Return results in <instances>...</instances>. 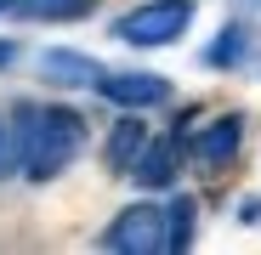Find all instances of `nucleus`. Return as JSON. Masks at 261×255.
I'll return each mask as SVG.
<instances>
[{"label": "nucleus", "instance_id": "nucleus-16", "mask_svg": "<svg viewBox=\"0 0 261 255\" xmlns=\"http://www.w3.org/2000/svg\"><path fill=\"white\" fill-rule=\"evenodd\" d=\"M244 6H261V0H244Z\"/></svg>", "mask_w": 261, "mask_h": 255}, {"label": "nucleus", "instance_id": "nucleus-6", "mask_svg": "<svg viewBox=\"0 0 261 255\" xmlns=\"http://www.w3.org/2000/svg\"><path fill=\"white\" fill-rule=\"evenodd\" d=\"M97 91L119 108H159V102H170V79H159V74H102Z\"/></svg>", "mask_w": 261, "mask_h": 255}, {"label": "nucleus", "instance_id": "nucleus-15", "mask_svg": "<svg viewBox=\"0 0 261 255\" xmlns=\"http://www.w3.org/2000/svg\"><path fill=\"white\" fill-rule=\"evenodd\" d=\"M0 12H17V0H0Z\"/></svg>", "mask_w": 261, "mask_h": 255}, {"label": "nucleus", "instance_id": "nucleus-4", "mask_svg": "<svg viewBox=\"0 0 261 255\" xmlns=\"http://www.w3.org/2000/svg\"><path fill=\"white\" fill-rule=\"evenodd\" d=\"M148 142H153V136H148V125H142V108H130V114L114 119V131H108V142H102V164L114 170V176H130Z\"/></svg>", "mask_w": 261, "mask_h": 255}, {"label": "nucleus", "instance_id": "nucleus-10", "mask_svg": "<svg viewBox=\"0 0 261 255\" xmlns=\"http://www.w3.org/2000/svg\"><path fill=\"white\" fill-rule=\"evenodd\" d=\"M165 216H170V255H182V249L193 244V216H199V210H193L188 193H176V199L165 204Z\"/></svg>", "mask_w": 261, "mask_h": 255}, {"label": "nucleus", "instance_id": "nucleus-12", "mask_svg": "<svg viewBox=\"0 0 261 255\" xmlns=\"http://www.w3.org/2000/svg\"><path fill=\"white\" fill-rule=\"evenodd\" d=\"M23 170V142H17V119L0 114V176H12Z\"/></svg>", "mask_w": 261, "mask_h": 255}, {"label": "nucleus", "instance_id": "nucleus-7", "mask_svg": "<svg viewBox=\"0 0 261 255\" xmlns=\"http://www.w3.org/2000/svg\"><path fill=\"white\" fill-rule=\"evenodd\" d=\"M40 74L51 85H68V91H85V85H102V63L85 57V51H68V46H51L40 51Z\"/></svg>", "mask_w": 261, "mask_h": 255}, {"label": "nucleus", "instance_id": "nucleus-3", "mask_svg": "<svg viewBox=\"0 0 261 255\" xmlns=\"http://www.w3.org/2000/svg\"><path fill=\"white\" fill-rule=\"evenodd\" d=\"M102 244L119 249V255H170V216L159 204H130V210L114 216Z\"/></svg>", "mask_w": 261, "mask_h": 255}, {"label": "nucleus", "instance_id": "nucleus-5", "mask_svg": "<svg viewBox=\"0 0 261 255\" xmlns=\"http://www.w3.org/2000/svg\"><path fill=\"white\" fill-rule=\"evenodd\" d=\"M239 136H244V119H239V114H222V119H210L204 131L188 136V153H193L204 170H222V164L239 153Z\"/></svg>", "mask_w": 261, "mask_h": 255}, {"label": "nucleus", "instance_id": "nucleus-8", "mask_svg": "<svg viewBox=\"0 0 261 255\" xmlns=\"http://www.w3.org/2000/svg\"><path fill=\"white\" fill-rule=\"evenodd\" d=\"M176 159H182V136H153L130 176H137L142 187H176Z\"/></svg>", "mask_w": 261, "mask_h": 255}, {"label": "nucleus", "instance_id": "nucleus-11", "mask_svg": "<svg viewBox=\"0 0 261 255\" xmlns=\"http://www.w3.org/2000/svg\"><path fill=\"white\" fill-rule=\"evenodd\" d=\"M244 51H250V34H244L239 23H227V29H222V40L204 51V63H210V68H233V63H244Z\"/></svg>", "mask_w": 261, "mask_h": 255}, {"label": "nucleus", "instance_id": "nucleus-14", "mask_svg": "<svg viewBox=\"0 0 261 255\" xmlns=\"http://www.w3.org/2000/svg\"><path fill=\"white\" fill-rule=\"evenodd\" d=\"M12 57H17V46H12V40H0V68H6Z\"/></svg>", "mask_w": 261, "mask_h": 255}, {"label": "nucleus", "instance_id": "nucleus-1", "mask_svg": "<svg viewBox=\"0 0 261 255\" xmlns=\"http://www.w3.org/2000/svg\"><path fill=\"white\" fill-rule=\"evenodd\" d=\"M17 142H23V176L29 182H51L80 159L85 148V119L63 102H23L17 114Z\"/></svg>", "mask_w": 261, "mask_h": 255}, {"label": "nucleus", "instance_id": "nucleus-9", "mask_svg": "<svg viewBox=\"0 0 261 255\" xmlns=\"http://www.w3.org/2000/svg\"><path fill=\"white\" fill-rule=\"evenodd\" d=\"M17 12L34 23H80L97 12V0H17Z\"/></svg>", "mask_w": 261, "mask_h": 255}, {"label": "nucleus", "instance_id": "nucleus-2", "mask_svg": "<svg viewBox=\"0 0 261 255\" xmlns=\"http://www.w3.org/2000/svg\"><path fill=\"white\" fill-rule=\"evenodd\" d=\"M193 23V0H148V6H130L114 34L125 46H170V40H182Z\"/></svg>", "mask_w": 261, "mask_h": 255}, {"label": "nucleus", "instance_id": "nucleus-13", "mask_svg": "<svg viewBox=\"0 0 261 255\" xmlns=\"http://www.w3.org/2000/svg\"><path fill=\"white\" fill-rule=\"evenodd\" d=\"M239 221H244V227L261 221V199H244V204H239Z\"/></svg>", "mask_w": 261, "mask_h": 255}]
</instances>
